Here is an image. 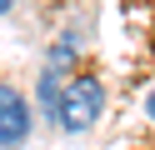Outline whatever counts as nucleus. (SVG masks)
Listing matches in <instances>:
<instances>
[{
  "label": "nucleus",
  "instance_id": "1",
  "mask_svg": "<svg viewBox=\"0 0 155 150\" xmlns=\"http://www.w3.org/2000/svg\"><path fill=\"white\" fill-rule=\"evenodd\" d=\"M100 105H105V85L95 75H75L65 80V90H55V125L65 135H80L100 120Z\"/></svg>",
  "mask_w": 155,
  "mask_h": 150
},
{
  "label": "nucleus",
  "instance_id": "2",
  "mask_svg": "<svg viewBox=\"0 0 155 150\" xmlns=\"http://www.w3.org/2000/svg\"><path fill=\"white\" fill-rule=\"evenodd\" d=\"M30 135V105L15 85H0V150H15Z\"/></svg>",
  "mask_w": 155,
  "mask_h": 150
},
{
  "label": "nucleus",
  "instance_id": "3",
  "mask_svg": "<svg viewBox=\"0 0 155 150\" xmlns=\"http://www.w3.org/2000/svg\"><path fill=\"white\" fill-rule=\"evenodd\" d=\"M145 110H150V120H155V90H150V95H145Z\"/></svg>",
  "mask_w": 155,
  "mask_h": 150
},
{
  "label": "nucleus",
  "instance_id": "4",
  "mask_svg": "<svg viewBox=\"0 0 155 150\" xmlns=\"http://www.w3.org/2000/svg\"><path fill=\"white\" fill-rule=\"evenodd\" d=\"M5 10H10V0H0V15H5Z\"/></svg>",
  "mask_w": 155,
  "mask_h": 150
}]
</instances>
